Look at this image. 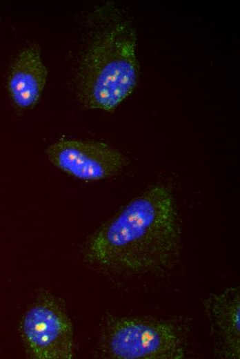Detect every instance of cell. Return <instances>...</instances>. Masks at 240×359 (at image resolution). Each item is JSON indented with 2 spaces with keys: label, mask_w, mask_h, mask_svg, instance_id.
Instances as JSON below:
<instances>
[{
  "label": "cell",
  "mask_w": 240,
  "mask_h": 359,
  "mask_svg": "<svg viewBox=\"0 0 240 359\" xmlns=\"http://www.w3.org/2000/svg\"><path fill=\"white\" fill-rule=\"evenodd\" d=\"M47 77L39 48L30 45L21 50L10 66L7 80L9 95L16 106L33 108L42 94Z\"/></svg>",
  "instance_id": "7"
},
{
  "label": "cell",
  "mask_w": 240,
  "mask_h": 359,
  "mask_svg": "<svg viewBox=\"0 0 240 359\" xmlns=\"http://www.w3.org/2000/svg\"><path fill=\"white\" fill-rule=\"evenodd\" d=\"M106 350L117 359H181L182 340L170 324L153 320L123 318L108 329Z\"/></svg>",
  "instance_id": "3"
},
{
  "label": "cell",
  "mask_w": 240,
  "mask_h": 359,
  "mask_svg": "<svg viewBox=\"0 0 240 359\" xmlns=\"http://www.w3.org/2000/svg\"><path fill=\"white\" fill-rule=\"evenodd\" d=\"M136 41V31L126 21L112 23L94 36L79 72L85 106L110 111L133 91L139 73Z\"/></svg>",
  "instance_id": "2"
},
{
  "label": "cell",
  "mask_w": 240,
  "mask_h": 359,
  "mask_svg": "<svg viewBox=\"0 0 240 359\" xmlns=\"http://www.w3.org/2000/svg\"><path fill=\"white\" fill-rule=\"evenodd\" d=\"M49 161L77 178L98 180L118 173L127 158L107 144L77 139H61L46 150Z\"/></svg>",
  "instance_id": "5"
},
{
  "label": "cell",
  "mask_w": 240,
  "mask_h": 359,
  "mask_svg": "<svg viewBox=\"0 0 240 359\" xmlns=\"http://www.w3.org/2000/svg\"><path fill=\"white\" fill-rule=\"evenodd\" d=\"M181 228L174 197L165 186L139 195L89 239L86 256L111 270L147 273L168 267L177 259Z\"/></svg>",
  "instance_id": "1"
},
{
  "label": "cell",
  "mask_w": 240,
  "mask_h": 359,
  "mask_svg": "<svg viewBox=\"0 0 240 359\" xmlns=\"http://www.w3.org/2000/svg\"><path fill=\"white\" fill-rule=\"evenodd\" d=\"M21 333L30 355L39 359L73 357V330L63 304L46 295L30 307L23 317Z\"/></svg>",
  "instance_id": "4"
},
{
  "label": "cell",
  "mask_w": 240,
  "mask_h": 359,
  "mask_svg": "<svg viewBox=\"0 0 240 359\" xmlns=\"http://www.w3.org/2000/svg\"><path fill=\"white\" fill-rule=\"evenodd\" d=\"M217 355L240 358V287L212 293L203 301Z\"/></svg>",
  "instance_id": "6"
}]
</instances>
